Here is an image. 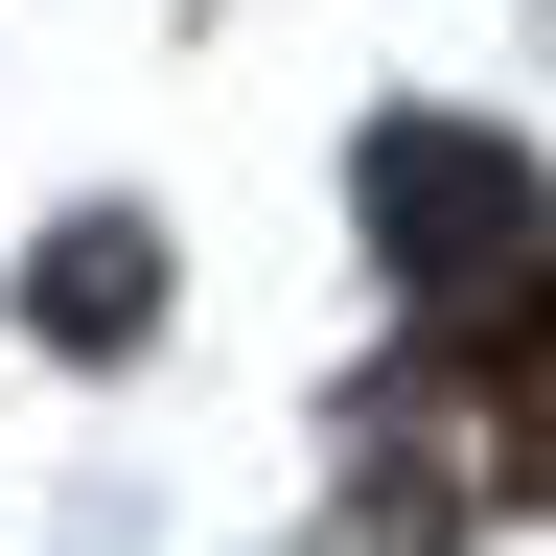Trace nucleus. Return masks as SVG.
<instances>
[{"mask_svg":"<svg viewBox=\"0 0 556 556\" xmlns=\"http://www.w3.org/2000/svg\"><path fill=\"white\" fill-rule=\"evenodd\" d=\"M139 302H163V232H116V208L24 255V325H47V348H139Z\"/></svg>","mask_w":556,"mask_h":556,"instance_id":"f03ea898","label":"nucleus"},{"mask_svg":"<svg viewBox=\"0 0 556 556\" xmlns=\"http://www.w3.org/2000/svg\"><path fill=\"white\" fill-rule=\"evenodd\" d=\"M371 232H394V278H441V302H486V278H510L556 208H533V163L486 116H394L371 139Z\"/></svg>","mask_w":556,"mask_h":556,"instance_id":"f257e3e1","label":"nucleus"}]
</instances>
